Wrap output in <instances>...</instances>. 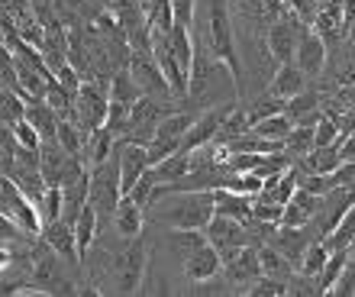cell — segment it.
<instances>
[{
    "mask_svg": "<svg viewBox=\"0 0 355 297\" xmlns=\"http://www.w3.org/2000/svg\"><path fill=\"white\" fill-rule=\"evenodd\" d=\"M249 294H252V297H281V294H291V291H288V281L271 278V275H262V278L249 288Z\"/></svg>",
    "mask_w": 355,
    "mask_h": 297,
    "instance_id": "e575fe53",
    "label": "cell"
},
{
    "mask_svg": "<svg viewBox=\"0 0 355 297\" xmlns=\"http://www.w3.org/2000/svg\"><path fill=\"white\" fill-rule=\"evenodd\" d=\"M0 214L10 217V220H17L26 232L42 236V226H46V223H42L39 207L19 191L17 181H10V178H0Z\"/></svg>",
    "mask_w": 355,
    "mask_h": 297,
    "instance_id": "8992f818",
    "label": "cell"
},
{
    "mask_svg": "<svg viewBox=\"0 0 355 297\" xmlns=\"http://www.w3.org/2000/svg\"><path fill=\"white\" fill-rule=\"evenodd\" d=\"M207 239L214 242L216 249H220V255H233L236 249H243V246H249V230H245L243 220H233V217L226 214H216L214 220L207 223Z\"/></svg>",
    "mask_w": 355,
    "mask_h": 297,
    "instance_id": "9c48e42d",
    "label": "cell"
},
{
    "mask_svg": "<svg viewBox=\"0 0 355 297\" xmlns=\"http://www.w3.org/2000/svg\"><path fill=\"white\" fill-rule=\"evenodd\" d=\"M168 204L149 207V214L159 223H168L171 230H207V223L216 217L214 191H175Z\"/></svg>",
    "mask_w": 355,
    "mask_h": 297,
    "instance_id": "6da1fadb",
    "label": "cell"
},
{
    "mask_svg": "<svg viewBox=\"0 0 355 297\" xmlns=\"http://www.w3.org/2000/svg\"><path fill=\"white\" fill-rule=\"evenodd\" d=\"M146 275H149V246H146V236L126 239V249L116 252L110 262V291L123 297L139 294Z\"/></svg>",
    "mask_w": 355,
    "mask_h": 297,
    "instance_id": "7a4b0ae2",
    "label": "cell"
},
{
    "mask_svg": "<svg viewBox=\"0 0 355 297\" xmlns=\"http://www.w3.org/2000/svg\"><path fill=\"white\" fill-rule=\"evenodd\" d=\"M26 120L42 133V139H55L58 133V110L49 101H29L26 107Z\"/></svg>",
    "mask_w": 355,
    "mask_h": 297,
    "instance_id": "44dd1931",
    "label": "cell"
},
{
    "mask_svg": "<svg viewBox=\"0 0 355 297\" xmlns=\"http://www.w3.org/2000/svg\"><path fill=\"white\" fill-rule=\"evenodd\" d=\"M123 201V181H120V142L110 158L91 168V207L101 217V226H113L116 207Z\"/></svg>",
    "mask_w": 355,
    "mask_h": 297,
    "instance_id": "3957f363",
    "label": "cell"
},
{
    "mask_svg": "<svg viewBox=\"0 0 355 297\" xmlns=\"http://www.w3.org/2000/svg\"><path fill=\"white\" fill-rule=\"evenodd\" d=\"M252 217H255V220L278 223V226H281V220H284V204L271 201L268 194H259V197H252Z\"/></svg>",
    "mask_w": 355,
    "mask_h": 297,
    "instance_id": "d6a6232c",
    "label": "cell"
},
{
    "mask_svg": "<svg viewBox=\"0 0 355 297\" xmlns=\"http://www.w3.org/2000/svg\"><path fill=\"white\" fill-rule=\"evenodd\" d=\"M107 113H110V91L97 81H85L75 97V113L71 120L91 136L94 130L107 126Z\"/></svg>",
    "mask_w": 355,
    "mask_h": 297,
    "instance_id": "277c9868",
    "label": "cell"
},
{
    "mask_svg": "<svg viewBox=\"0 0 355 297\" xmlns=\"http://www.w3.org/2000/svg\"><path fill=\"white\" fill-rule=\"evenodd\" d=\"M268 91L284 97V101H291V97H297L300 91H307V74L297 68V62H284V65H278L275 74H271Z\"/></svg>",
    "mask_w": 355,
    "mask_h": 297,
    "instance_id": "9a60e30c",
    "label": "cell"
},
{
    "mask_svg": "<svg viewBox=\"0 0 355 297\" xmlns=\"http://www.w3.org/2000/svg\"><path fill=\"white\" fill-rule=\"evenodd\" d=\"M327 259H329V249L323 246V239H313V242H310V249H307V255H304V262H300V269H297V271H304V275H313V278H320V271H323Z\"/></svg>",
    "mask_w": 355,
    "mask_h": 297,
    "instance_id": "1f68e13d",
    "label": "cell"
},
{
    "mask_svg": "<svg viewBox=\"0 0 355 297\" xmlns=\"http://www.w3.org/2000/svg\"><path fill=\"white\" fill-rule=\"evenodd\" d=\"M259 255H262V271L271 275V278H281V281H291L297 275V265L284 255V252L275 246V242H262L259 246Z\"/></svg>",
    "mask_w": 355,
    "mask_h": 297,
    "instance_id": "d6986e66",
    "label": "cell"
},
{
    "mask_svg": "<svg viewBox=\"0 0 355 297\" xmlns=\"http://www.w3.org/2000/svg\"><path fill=\"white\" fill-rule=\"evenodd\" d=\"M333 87H346V84L355 81V29L349 26V33L339 39L336 46H329V62L327 71Z\"/></svg>",
    "mask_w": 355,
    "mask_h": 297,
    "instance_id": "30bf717a",
    "label": "cell"
},
{
    "mask_svg": "<svg viewBox=\"0 0 355 297\" xmlns=\"http://www.w3.org/2000/svg\"><path fill=\"white\" fill-rule=\"evenodd\" d=\"M149 26L152 33H171L175 29V7L171 0H149Z\"/></svg>",
    "mask_w": 355,
    "mask_h": 297,
    "instance_id": "f546056e",
    "label": "cell"
},
{
    "mask_svg": "<svg viewBox=\"0 0 355 297\" xmlns=\"http://www.w3.org/2000/svg\"><path fill=\"white\" fill-rule=\"evenodd\" d=\"M352 242H355V207L349 210L346 217H343V223H339L336 230L323 239V246H327L329 252H339V249H349Z\"/></svg>",
    "mask_w": 355,
    "mask_h": 297,
    "instance_id": "f1b7e54d",
    "label": "cell"
},
{
    "mask_svg": "<svg viewBox=\"0 0 355 297\" xmlns=\"http://www.w3.org/2000/svg\"><path fill=\"white\" fill-rule=\"evenodd\" d=\"M352 207H355V187L339 185V187H333V191H327V194L320 197L317 217L310 220V232H313V239H327L329 232L343 223V217H346Z\"/></svg>",
    "mask_w": 355,
    "mask_h": 297,
    "instance_id": "5b68a950",
    "label": "cell"
},
{
    "mask_svg": "<svg viewBox=\"0 0 355 297\" xmlns=\"http://www.w3.org/2000/svg\"><path fill=\"white\" fill-rule=\"evenodd\" d=\"M130 71L132 78L139 81V87L149 97H165V101H178L175 91H171L168 78L162 74L159 62L152 56V49H132V58H130Z\"/></svg>",
    "mask_w": 355,
    "mask_h": 297,
    "instance_id": "52a82bcc",
    "label": "cell"
},
{
    "mask_svg": "<svg viewBox=\"0 0 355 297\" xmlns=\"http://www.w3.org/2000/svg\"><path fill=\"white\" fill-rule=\"evenodd\" d=\"M146 217H149L146 207L130 201V197H123L120 207H116V217H113V230H116V236H123V239H136V236H142Z\"/></svg>",
    "mask_w": 355,
    "mask_h": 297,
    "instance_id": "5bb4252c",
    "label": "cell"
},
{
    "mask_svg": "<svg viewBox=\"0 0 355 297\" xmlns=\"http://www.w3.org/2000/svg\"><path fill=\"white\" fill-rule=\"evenodd\" d=\"M152 175H155L159 187L181 181L184 175H191V152H187V148H178V152H171L168 158H162V162H155V165H152Z\"/></svg>",
    "mask_w": 355,
    "mask_h": 297,
    "instance_id": "e0dca14e",
    "label": "cell"
},
{
    "mask_svg": "<svg viewBox=\"0 0 355 297\" xmlns=\"http://www.w3.org/2000/svg\"><path fill=\"white\" fill-rule=\"evenodd\" d=\"M110 97L113 101H126V103H136L139 97H146V91L139 87V81L132 78L130 68H120L113 74V84H110Z\"/></svg>",
    "mask_w": 355,
    "mask_h": 297,
    "instance_id": "484cf974",
    "label": "cell"
},
{
    "mask_svg": "<svg viewBox=\"0 0 355 297\" xmlns=\"http://www.w3.org/2000/svg\"><path fill=\"white\" fill-rule=\"evenodd\" d=\"M29 101L13 87H3L0 94V126H17L19 120H26Z\"/></svg>",
    "mask_w": 355,
    "mask_h": 297,
    "instance_id": "cb8c5ba5",
    "label": "cell"
},
{
    "mask_svg": "<svg viewBox=\"0 0 355 297\" xmlns=\"http://www.w3.org/2000/svg\"><path fill=\"white\" fill-rule=\"evenodd\" d=\"M207 239V230H171V246H175L181 255H187V252H194L197 246H204Z\"/></svg>",
    "mask_w": 355,
    "mask_h": 297,
    "instance_id": "836d02e7",
    "label": "cell"
},
{
    "mask_svg": "<svg viewBox=\"0 0 355 297\" xmlns=\"http://www.w3.org/2000/svg\"><path fill=\"white\" fill-rule=\"evenodd\" d=\"M262 275V255H259V246H252V242L223 259V278L239 291H249Z\"/></svg>",
    "mask_w": 355,
    "mask_h": 297,
    "instance_id": "ba28073f",
    "label": "cell"
},
{
    "mask_svg": "<svg viewBox=\"0 0 355 297\" xmlns=\"http://www.w3.org/2000/svg\"><path fill=\"white\" fill-rule=\"evenodd\" d=\"M42 242H49L52 249L71 265H81V252H78V239H75V226L68 220H52L42 226Z\"/></svg>",
    "mask_w": 355,
    "mask_h": 297,
    "instance_id": "4fadbf2b",
    "label": "cell"
},
{
    "mask_svg": "<svg viewBox=\"0 0 355 297\" xmlns=\"http://www.w3.org/2000/svg\"><path fill=\"white\" fill-rule=\"evenodd\" d=\"M346 265H349V249L329 252L327 265H323V271H320V278H317L320 294H329V291L336 288V281L343 278V271H346Z\"/></svg>",
    "mask_w": 355,
    "mask_h": 297,
    "instance_id": "d4e9b609",
    "label": "cell"
},
{
    "mask_svg": "<svg viewBox=\"0 0 355 297\" xmlns=\"http://www.w3.org/2000/svg\"><path fill=\"white\" fill-rule=\"evenodd\" d=\"M214 194H216V214H226L243 223L252 220V197L249 194H236L230 187H216Z\"/></svg>",
    "mask_w": 355,
    "mask_h": 297,
    "instance_id": "ffe728a7",
    "label": "cell"
},
{
    "mask_svg": "<svg viewBox=\"0 0 355 297\" xmlns=\"http://www.w3.org/2000/svg\"><path fill=\"white\" fill-rule=\"evenodd\" d=\"M39 214H42V223L62 220V214H65V191L62 187H49L46 197L39 201Z\"/></svg>",
    "mask_w": 355,
    "mask_h": 297,
    "instance_id": "4dcf8cb0",
    "label": "cell"
},
{
    "mask_svg": "<svg viewBox=\"0 0 355 297\" xmlns=\"http://www.w3.org/2000/svg\"><path fill=\"white\" fill-rule=\"evenodd\" d=\"M101 217H97V210H94L91 204L81 210V217L75 220V239H78V252H81V265H85V259L91 255L94 242H97V236H101Z\"/></svg>",
    "mask_w": 355,
    "mask_h": 297,
    "instance_id": "ac0fdd59",
    "label": "cell"
},
{
    "mask_svg": "<svg viewBox=\"0 0 355 297\" xmlns=\"http://www.w3.org/2000/svg\"><path fill=\"white\" fill-rule=\"evenodd\" d=\"M13 133H17L19 146H26V148H42V133H39L29 120H19L17 126H13Z\"/></svg>",
    "mask_w": 355,
    "mask_h": 297,
    "instance_id": "d590c367",
    "label": "cell"
},
{
    "mask_svg": "<svg viewBox=\"0 0 355 297\" xmlns=\"http://www.w3.org/2000/svg\"><path fill=\"white\" fill-rule=\"evenodd\" d=\"M294 126L297 123L291 120L288 113H278V117H268V120H259L252 126V133H259V136H265V139H275V142H284L294 133Z\"/></svg>",
    "mask_w": 355,
    "mask_h": 297,
    "instance_id": "83f0119b",
    "label": "cell"
},
{
    "mask_svg": "<svg viewBox=\"0 0 355 297\" xmlns=\"http://www.w3.org/2000/svg\"><path fill=\"white\" fill-rule=\"evenodd\" d=\"M245 113H249V120H252V126L259 120H268V117H278V113H288V101L284 97H278V94H262L255 103H249L245 107Z\"/></svg>",
    "mask_w": 355,
    "mask_h": 297,
    "instance_id": "4316f807",
    "label": "cell"
},
{
    "mask_svg": "<svg viewBox=\"0 0 355 297\" xmlns=\"http://www.w3.org/2000/svg\"><path fill=\"white\" fill-rule=\"evenodd\" d=\"M116 136H113L107 126H101V130H94L91 136H87V146H85V162H87V168H94V165H101L103 158H110L113 152H116Z\"/></svg>",
    "mask_w": 355,
    "mask_h": 297,
    "instance_id": "7402d4cb",
    "label": "cell"
},
{
    "mask_svg": "<svg viewBox=\"0 0 355 297\" xmlns=\"http://www.w3.org/2000/svg\"><path fill=\"white\" fill-rule=\"evenodd\" d=\"M297 68L307 78H320V74L327 71V62H329V46H327V39L320 36L317 29L310 26L304 29V36H300L297 42Z\"/></svg>",
    "mask_w": 355,
    "mask_h": 297,
    "instance_id": "8fae6325",
    "label": "cell"
},
{
    "mask_svg": "<svg viewBox=\"0 0 355 297\" xmlns=\"http://www.w3.org/2000/svg\"><path fill=\"white\" fill-rule=\"evenodd\" d=\"M220 269H223V255H220L214 242H204V246H197L194 252L184 255V275L191 281H210L216 278Z\"/></svg>",
    "mask_w": 355,
    "mask_h": 297,
    "instance_id": "7c38bea8",
    "label": "cell"
},
{
    "mask_svg": "<svg viewBox=\"0 0 355 297\" xmlns=\"http://www.w3.org/2000/svg\"><path fill=\"white\" fill-rule=\"evenodd\" d=\"M313 148H317V126H310V123H297L294 133L284 139V152L291 155V162H294V158L310 155Z\"/></svg>",
    "mask_w": 355,
    "mask_h": 297,
    "instance_id": "603a6c76",
    "label": "cell"
},
{
    "mask_svg": "<svg viewBox=\"0 0 355 297\" xmlns=\"http://www.w3.org/2000/svg\"><path fill=\"white\" fill-rule=\"evenodd\" d=\"M317 207H320V197L313 191H307V187H297L294 197L288 201V207H284L281 226H310V220L317 217Z\"/></svg>",
    "mask_w": 355,
    "mask_h": 297,
    "instance_id": "2e32d148",
    "label": "cell"
}]
</instances>
